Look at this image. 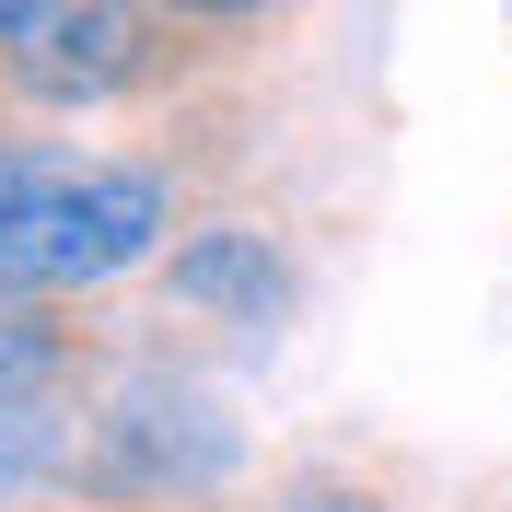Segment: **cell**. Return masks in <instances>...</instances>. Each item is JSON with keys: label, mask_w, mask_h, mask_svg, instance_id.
<instances>
[{"label": "cell", "mask_w": 512, "mask_h": 512, "mask_svg": "<svg viewBox=\"0 0 512 512\" xmlns=\"http://www.w3.org/2000/svg\"><path fill=\"white\" fill-rule=\"evenodd\" d=\"M175 233V187L117 152H59V140H0V291H105Z\"/></svg>", "instance_id": "1"}, {"label": "cell", "mask_w": 512, "mask_h": 512, "mask_svg": "<svg viewBox=\"0 0 512 512\" xmlns=\"http://www.w3.org/2000/svg\"><path fill=\"white\" fill-rule=\"evenodd\" d=\"M163 59H175V24H163L152 0H59L12 47V94H35V105H117Z\"/></svg>", "instance_id": "2"}, {"label": "cell", "mask_w": 512, "mask_h": 512, "mask_svg": "<svg viewBox=\"0 0 512 512\" xmlns=\"http://www.w3.org/2000/svg\"><path fill=\"white\" fill-rule=\"evenodd\" d=\"M163 291L187 315H222V326H280L303 280H291V256L256 222H210V233H187V245L163 256Z\"/></svg>", "instance_id": "4"}, {"label": "cell", "mask_w": 512, "mask_h": 512, "mask_svg": "<svg viewBox=\"0 0 512 512\" xmlns=\"http://www.w3.org/2000/svg\"><path fill=\"white\" fill-rule=\"evenodd\" d=\"M163 24H268V12H291V0H152Z\"/></svg>", "instance_id": "7"}, {"label": "cell", "mask_w": 512, "mask_h": 512, "mask_svg": "<svg viewBox=\"0 0 512 512\" xmlns=\"http://www.w3.org/2000/svg\"><path fill=\"white\" fill-rule=\"evenodd\" d=\"M268 512H396V501L361 478H291V489H268Z\"/></svg>", "instance_id": "6"}, {"label": "cell", "mask_w": 512, "mask_h": 512, "mask_svg": "<svg viewBox=\"0 0 512 512\" xmlns=\"http://www.w3.org/2000/svg\"><path fill=\"white\" fill-rule=\"evenodd\" d=\"M94 478L105 489H222L233 478V419L152 373L94 419Z\"/></svg>", "instance_id": "3"}, {"label": "cell", "mask_w": 512, "mask_h": 512, "mask_svg": "<svg viewBox=\"0 0 512 512\" xmlns=\"http://www.w3.org/2000/svg\"><path fill=\"white\" fill-rule=\"evenodd\" d=\"M70 326L47 315V303H24V291H0V419H47L70 396Z\"/></svg>", "instance_id": "5"}, {"label": "cell", "mask_w": 512, "mask_h": 512, "mask_svg": "<svg viewBox=\"0 0 512 512\" xmlns=\"http://www.w3.org/2000/svg\"><path fill=\"white\" fill-rule=\"evenodd\" d=\"M47 12H59V0H0V47H24V35L47 24Z\"/></svg>", "instance_id": "8"}]
</instances>
